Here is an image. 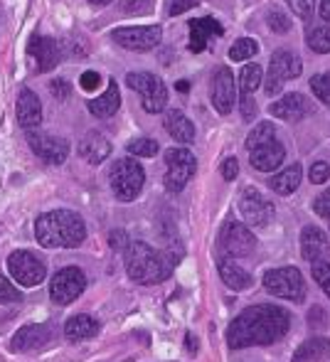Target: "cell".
I'll list each match as a JSON object with an SVG mask.
<instances>
[{
  "label": "cell",
  "mask_w": 330,
  "mask_h": 362,
  "mask_svg": "<svg viewBox=\"0 0 330 362\" xmlns=\"http://www.w3.org/2000/svg\"><path fill=\"white\" fill-rule=\"evenodd\" d=\"M288 328H291V313L283 310L281 305H249L232 320L227 330V345L232 350L273 345L288 333Z\"/></svg>",
  "instance_id": "cell-1"
},
{
  "label": "cell",
  "mask_w": 330,
  "mask_h": 362,
  "mask_svg": "<svg viewBox=\"0 0 330 362\" xmlns=\"http://www.w3.org/2000/svg\"><path fill=\"white\" fill-rule=\"evenodd\" d=\"M35 237L45 249H74L86 239V224L72 210H52L37 217Z\"/></svg>",
  "instance_id": "cell-2"
},
{
  "label": "cell",
  "mask_w": 330,
  "mask_h": 362,
  "mask_svg": "<svg viewBox=\"0 0 330 362\" xmlns=\"http://www.w3.org/2000/svg\"><path fill=\"white\" fill-rule=\"evenodd\" d=\"M126 252V274L134 279L136 284L143 286H153V284L165 281L172 274V262L167 252H158L146 242H129Z\"/></svg>",
  "instance_id": "cell-3"
},
{
  "label": "cell",
  "mask_w": 330,
  "mask_h": 362,
  "mask_svg": "<svg viewBox=\"0 0 330 362\" xmlns=\"http://www.w3.org/2000/svg\"><path fill=\"white\" fill-rule=\"evenodd\" d=\"M109 182L114 195L121 202H134L141 195L146 182V170L141 168V163H136L134 158H121L111 165L109 170Z\"/></svg>",
  "instance_id": "cell-4"
},
{
  "label": "cell",
  "mask_w": 330,
  "mask_h": 362,
  "mask_svg": "<svg viewBox=\"0 0 330 362\" xmlns=\"http://www.w3.org/2000/svg\"><path fill=\"white\" fill-rule=\"evenodd\" d=\"M197 170V160L187 148H167L165 151V190L182 192Z\"/></svg>",
  "instance_id": "cell-5"
},
{
  "label": "cell",
  "mask_w": 330,
  "mask_h": 362,
  "mask_svg": "<svg viewBox=\"0 0 330 362\" xmlns=\"http://www.w3.org/2000/svg\"><path fill=\"white\" fill-rule=\"evenodd\" d=\"M264 288L269 293L278 296V298L293 300V303H303L306 298V284L296 267H283V269H271L264 274Z\"/></svg>",
  "instance_id": "cell-6"
},
{
  "label": "cell",
  "mask_w": 330,
  "mask_h": 362,
  "mask_svg": "<svg viewBox=\"0 0 330 362\" xmlns=\"http://www.w3.org/2000/svg\"><path fill=\"white\" fill-rule=\"evenodd\" d=\"M301 72H303V62L296 52H291V49H276V52L271 54V62H269L266 79H264V91H266L269 96L278 94L283 81L296 79Z\"/></svg>",
  "instance_id": "cell-7"
},
{
  "label": "cell",
  "mask_w": 330,
  "mask_h": 362,
  "mask_svg": "<svg viewBox=\"0 0 330 362\" xmlns=\"http://www.w3.org/2000/svg\"><path fill=\"white\" fill-rule=\"evenodd\" d=\"M126 84L141 94V104L148 114H160L167 106V89L163 79L151 72H131L126 76Z\"/></svg>",
  "instance_id": "cell-8"
},
{
  "label": "cell",
  "mask_w": 330,
  "mask_h": 362,
  "mask_svg": "<svg viewBox=\"0 0 330 362\" xmlns=\"http://www.w3.org/2000/svg\"><path fill=\"white\" fill-rule=\"evenodd\" d=\"M217 249H220L225 257H249V254L257 249V237L249 232L247 224L227 219L225 227L220 229Z\"/></svg>",
  "instance_id": "cell-9"
},
{
  "label": "cell",
  "mask_w": 330,
  "mask_h": 362,
  "mask_svg": "<svg viewBox=\"0 0 330 362\" xmlns=\"http://www.w3.org/2000/svg\"><path fill=\"white\" fill-rule=\"evenodd\" d=\"M8 272L15 281H20V286H28V288L42 284L45 276H47V267H45V262H40V259L35 257L33 252H28V249H20V252L10 254L8 257Z\"/></svg>",
  "instance_id": "cell-10"
},
{
  "label": "cell",
  "mask_w": 330,
  "mask_h": 362,
  "mask_svg": "<svg viewBox=\"0 0 330 362\" xmlns=\"http://www.w3.org/2000/svg\"><path fill=\"white\" fill-rule=\"evenodd\" d=\"M86 288V276L79 267H64L54 274V279L49 281V296L54 303L69 305L72 300H77Z\"/></svg>",
  "instance_id": "cell-11"
},
{
  "label": "cell",
  "mask_w": 330,
  "mask_h": 362,
  "mask_svg": "<svg viewBox=\"0 0 330 362\" xmlns=\"http://www.w3.org/2000/svg\"><path fill=\"white\" fill-rule=\"evenodd\" d=\"M240 207L242 217H244V224L249 227H269L273 222V205L257 190V187H244L240 192Z\"/></svg>",
  "instance_id": "cell-12"
},
{
  "label": "cell",
  "mask_w": 330,
  "mask_h": 362,
  "mask_svg": "<svg viewBox=\"0 0 330 362\" xmlns=\"http://www.w3.org/2000/svg\"><path fill=\"white\" fill-rule=\"evenodd\" d=\"M116 45H121L124 49L131 52H148L155 45H160L163 30L160 25H143V28H119L111 33Z\"/></svg>",
  "instance_id": "cell-13"
},
{
  "label": "cell",
  "mask_w": 330,
  "mask_h": 362,
  "mask_svg": "<svg viewBox=\"0 0 330 362\" xmlns=\"http://www.w3.org/2000/svg\"><path fill=\"white\" fill-rule=\"evenodd\" d=\"M28 144L33 148V153L40 158V160L49 163V165H62L69 156V144L64 139L54 134H47V131H28Z\"/></svg>",
  "instance_id": "cell-14"
},
{
  "label": "cell",
  "mask_w": 330,
  "mask_h": 362,
  "mask_svg": "<svg viewBox=\"0 0 330 362\" xmlns=\"http://www.w3.org/2000/svg\"><path fill=\"white\" fill-rule=\"evenodd\" d=\"M269 111H271V116H276V119L288 121V124H296V121L311 116L313 111H316V106L311 104L308 96L293 91V94H283L281 99L273 101V104L269 106Z\"/></svg>",
  "instance_id": "cell-15"
},
{
  "label": "cell",
  "mask_w": 330,
  "mask_h": 362,
  "mask_svg": "<svg viewBox=\"0 0 330 362\" xmlns=\"http://www.w3.org/2000/svg\"><path fill=\"white\" fill-rule=\"evenodd\" d=\"M212 106L217 114L227 116L235 109V76H232L230 67H220L212 76Z\"/></svg>",
  "instance_id": "cell-16"
},
{
  "label": "cell",
  "mask_w": 330,
  "mask_h": 362,
  "mask_svg": "<svg viewBox=\"0 0 330 362\" xmlns=\"http://www.w3.org/2000/svg\"><path fill=\"white\" fill-rule=\"evenodd\" d=\"M249 153H252L254 170H259V173L276 170V168H281L283 160H286V148H283L281 141H276V139H271L269 144L254 148V151H249Z\"/></svg>",
  "instance_id": "cell-17"
},
{
  "label": "cell",
  "mask_w": 330,
  "mask_h": 362,
  "mask_svg": "<svg viewBox=\"0 0 330 362\" xmlns=\"http://www.w3.org/2000/svg\"><path fill=\"white\" fill-rule=\"evenodd\" d=\"M301 254L306 262H326L330 257V242L326 237V232L318 227H303L301 232Z\"/></svg>",
  "instance_id": "cell-18"
},
{
  "label": "cell",
  "mask_w": 330,
  "mask_h": 362,
  "mask_svg": "<svg viewBox=\"0 0 330 362\" xmlns=\"http://www.w3.org/2000/svg\"><path fill=\"white\" fill-rule=\"evenodd\" d=\"M190 28V49L192 52H202L210 45V37H222L225 28L217 23L215 18H197L187 23Z\"/></svg>",
  "instance_id": "cell-19"
},
{
  "label": "cell",
  "mask_w": 330,
  "mask_h": 362,
  "mask_svg": "<svg viewBox=\"0 0 330 362\" xmlns=\"http://www.w3.org/2000/svg\"><path fill=\"white\" fill-rule=\"evenodd\" d=\"M52 338V328L47 323H40V325H25L15 333L13 338V345L10 348L15 353H28V350H35V348H42L47 340Z\"/></svg>",
  "instance_id": "cell-20"
},
{
  "label": "cell",
  "mask_w": 330,
  "mask_h": 362,
  "mask_svg": "<svg viewBox=\"0 0 330 362\" xmlns=\"http://www.w3.org/2000/svg\"><path fill=\"white\" fill-rule=\"evenodd\" d=\"M30 54H33L35 62H37L40 72H52L59 64V45L54 42L52 37H40V35H35V37L30 40Z\"/></svg>",
  "instance_id": "cell-21"
},
{
  "label": "cell",
  "mask_w": 330,
  "mask_h": 362,
  "mask_svg": "<svg viewBox=\"0 0 330 362\" xmlns=\"http://www.w3.org/2000/svg\"><path fill=\"white\" fill-rule=\"evenodd\" d=\"M18 121L23 129H35V126L42 124V104L35 96V91H30L28 86L20 89L18 94Z\"/></svg>",
  "instance_id": "cell-22"
},
{
  "label": "cell",
  "mask_w": 330,
  "mask_h": 362,
  "mask_svg": "<svg viewBox=\"0 0 330 362\" xmlns=\"http://www.w3.org/2000/svg\"><path fill=\"white\" fill-rule=\"evenodd\" d=\"M79 156H82L86 163H91V165L104 163L106 158L111 156L109 139H106L104 134H99V131H91V134H86L82 139V144H79Z\"/></svg>",
  "instance_id": "cell-23"
},
{
  "label": "cell",
  "mask_w": 330,
  "mask_h": 362,
  "mask_svg": "<svg viewBox=\"0 0 330 362\" xmlns=\"http://www.w3.org/2000/svg\"><path fill=\"white\" fill-rule=\"evenodd\" d=\"M119 106H121V91H119L116 79L109 81V86H106V91L99 96V99L89 101V111L96 116V119H111V116L119 111Z\"/></svg>",
  "instance_id": "cell-24"
},
{
  "label": "cell",
  "mask_w": 330,
  "mask_h": 362,
  "mask_svg": "<svg viewBox=\"0 0 330 362\" xmlns=\"http://www.w3.org/2000/svg\"><path fill=\"white\" fill-rule=\"evenodd\" d=\"M163 126L177 144H192V141H195V126H192V121L187 119L182 111H177V109L167 111Z\"/></svg>",
  "instance_id": "cell-25"
},
{
  "label": "cell",
  "mask_w": 330,
  "mask_h": 362,
  "mask_svg": "<svg viewBox=\"0 0 330 362\" xmlns=\"http://www.w3.org/2000/svg\"><path fill=\"white\" fill-rule=\"evenodd\" d=\"M330 358V340L328 338H311L301 343L293 353L291 362H323Z\"/></svg>",
  "instance_id": "cell-26"
},
{
  "label": "cell",
  "mask_w": 330,
  "mask_h": 362,
  "mask_svg": "<svg viewBox=\"0 0 330 362\" xmlns=\"http://www.w3.org/2000/svg\"><path fill=\"white\" fill-rule=\"evenodd\" d=\"M301 182H303V168L298 165V163H293V165L283 168L278 175H273L271 180H269V187H271L273 192H278V195H291L293 190H298Z\"/></svg>",
  "instance_id": "cell-27"
},
{
  "label": "cell",
  "mask_w": 330,
  "mask_h": 362,
  "mask_svg": "<svg viewBox=\"0 0 330 362\" xmlns=\"http://www.w3.org/2000/svg\"><path fill=\"white\" fill-rule=\"evenodd\" d=\"M96 333H99V323H96L91 315H84V313L72 315V318L67 320V325H64V335H67V340H72V343L94 338Z\"/></svg>",
  "instance_id": "cell-28"
},
{
  "label": "cell",
  "mask_w": 330,
  "mask_h": 362,
  "mask_svg": "<svg viewBox=\"0 0 330 362\" xmlns=\"http://www.w3.org/2000/svg\"><path fill=\"white\" fill-rule=\"evenodd\" d=\"M217 272H220L225 286H230L232 291H244L252 286V276H249L244 269L237 267V264L222 259V262H217Z\"/></svg>",
  "instance_id": "cell-29"
},
{
  "label": "cell",
  "mask_w": 330,
  "mask_h": 362,
  "mask_svg": "<svg viewBox=\"0 0 330 362\" xmlns=\"http://www.w3.org/2000/svg\"><path fill=\"white\" fill-rule=\"evenodd\" d=\"M261 76H264L261 64H244V69H242V74H240L242 94H254V91L261 86Z\"/></svg>",
  "instance_id": "cell-30"
},
{
  "label": "cell",
  "mask_w": 330,
  "mask_h": 362,
  "mask_svg": "<svg viewBox=\"0 0 330 362\" xmlns=\"http://www.w3.org/2000/svg\"><path fill=\"white\" fill-rule=\"evenodd\" d=\"M271 139H276V126H273L271 121H264V124H257V129L247 136V148L254 151V148L269 144Z\"/></svg>",
  "instance_id": "cell-31"
},
{
  "label": "cell",
  "mask_w": 330,
  "mask_h": 362,
  "mask_svg": "<svg viewBox=\"0 0 330 362\" xmlns=\"http://www.w3.org/2000/svg\"><path fill=\"white\" fill-rule=\"evenodd\" d=\"M257 52H259L257 40H252V37H240V40H237V42L230 47V59H235V62H244V59L257 57Z\"/></svg>",
  "instance_id": "cell-32"
},
{
  "label": "cell",
  "mask_w": 330,
  "mask_h": 362,
  "mask_svg": "<svg viewBox=\"0 0 330 362\" xmlns=\"http://www.w3.org/2000/svg\"><path fill=\"white\" fill-rule=\"evenodd\" d=\"M308 47L316 54L330 52V28H316L308 33Z\"/></svg>",
  "instance_id": "cell-33"
},
{
  "label": "cell",
  "mask_w": 330,
  "mask_h": 362,
  "mask_svg": "<svg viewBox=\"0 0 330 362\" xmlns=\"http://www.w3.org/2000/svg\"><path fill=\"white\" fill-rule=\"evenodd\" d=\"M158 151H160V146H158V141H153V139H136L129 144V153L139 158H153V156H158Z\"/></svg>",
  "instance_id": "cell-34"
},
{
  "label": "cell",
  "mask_w": 330,
  "mask_h": 362,
  "mask_svg": "<svg viewBox=\"0 0 330 362\" xmlns=\"http://www.w3.org/2000/svg\"><path fill=\"white\" fill-rule=\"evenodd\" d=\"M266 25L273 30V33H278V35H283V33H288V30H291V20H288V15L283 13L281 8H269Z\"/></svg>",
  "instance_id": "cell-35"
},
{
  "label": "cell",
  "mask_w": 330,
  "mask_h": 362,
  "mask_svg": "<svg viewBox=\"0 0 330 362\" xmlns=\"http://www.w3.org/2000/svg\"><path fill=\"white\" fill-rule=\"evenodd\" d=\"M119 5H121V13L126 15H151L155 0H119Z\"/></svg>",
  "instance_id": "cell-36"
},
{
  "label": "cell",
  "mask_w": 330,
  "mask_h": 362,
  "mask_svg": "<svg viewBox=\"0 0 330 362\" xmlns=\"http://www.w3.org/2000/svg\"><path fill=\"white\" fill-rule=\"evenodd\" d=\"M311 89L313 94L318 96V101H323V104L330 109V72L326 74H316L311 79Z\"/></svg>",
  "instance_id": "cell-37"
},
{
  "label": "cell",
  "mask_w": 330,
  "mask_h": 362,
  "mask_svg": "<svg viewBox=\"0 0 330 362\" xmlns=\"http://www.w3.org/2000/svg\"><path fill=\"white\" fill-rule=\"evenodd\" d=\"M288 8L296 13V18H301L303 23H311L313 13H316V0H286Z\"/></svg>",
  "instance_id": "cell-38"
},
{
  "label": "cell",
  "mask_w": 330,
  "mask_h": 362,
  "mask_svg": "<svg viewBox=\"0 0 330 362\" xmlns=\"http://www.w3.org/2000/svg\"><path fill=\"white\" fill-rule=\"evenodd\" d=\"M313 279H316L318 286L323 288V293L330 298V264L328 262H316V264H313Z\"/></svg>",
  "instance_id": "cell-39"
},
{
  "label": "cell",
  "mask_w": 330,
  "mask_h": 362,
  "mask_svg": "<svg viewBox=\"0 0 330 362\" xmlns=\"http://www.w3.org/2000/svg\"><path fill=\"white\" fill-rule=\"evenodd\" d=\"M18 300H23L20 288L5 276H0V303H18Z\"/></svg>",
  "instance_id": "cell-40"
},
{
  "label": "cell",
  "mask_w": 330,
  "mask_h": 362,
  "mask_svg": "<svg viewBox=\"0 0 330 362\" xmlns=\"http://www.w3.org/2000/svg\"><path fill=\"white\" fill-rule=\"evenodd\" d=\"M328 177H330V165L323 160L313 163L311 170H308V180H311L313 185H323V182H328Z\"/></svg>",
  "instance_id": "cell-41"
},
{
  "label": "cell",
  "mask_w": 330,
  "mask_h": 362,
  "mask_svg": "<svg viewBox=\"0 0 330 362\" xmlns=\"http://www.w3.org/2000/svg\"><path fill=\"white\" fill-rule=\"evenodd\" d=\"M308 325H311L313 330H323L328 325V313L323 310V305H313L311 310H308Z\"/></svg>",
  "instance_id": "cell-42"
},
{
  "label": "cell",
  "mask_w": 330,
  "mask_h": 362,
  "mask_svg": "<svg viewBox=\"0 0 330 362\" xmlns=\"http://www.w3.org/2000/svg\"><path fill=\"white\" fill-rule=\"evenodd\" d=\"M240 109H242V119H244V124H252V121L257 119V101L252 99V94L240 96Z\"/></svg>",
  "instance_id": "cell-43"
},
{
  "label": "cell",
  "mask_w": 330,
  "mask_h": 362,
  "mask_svg": "<svg viewBox=\"0 0 330 362\" xmlns=\"http://www.w3.org/2000/svg\"><path fill=\"white\" fill-rule=\"evenodd\" d=\"M49 91H52L54 99L67 101L69 94H72V86H69V81H64V79H54L52 84H49Z\"/></svg>",
  "instance_id": "cell-44"
},
{
  "label": "cell",
  "mask_w": 330,
  "mask_h": 362,
  "mask_svg": "<svg viewBox=\"0 0 330 362\" xmlns=\"http://www.w3.org/2000/svg\"><path fill=\"white\" fill-rule=\"evenodd\" d=\"M220 173L225 180H235V177L240 175V160H237V158H225L220 165Z\"/></svg>",
  "instance_id": "cell-45"
},
{
  "label": "cell",
  "mask_w": 330,
  "mask_h": 362,
  "mask_svg": "<svg viewBox=\"0 0 330 362\" xmlns=\"http://www.w3.org/2000/svg\"><path fill=\"white\" fill-rule=\"evenodd\" d=\"M313 210H316L318 217L330 219V187H328L326 192H323V195L316 197V202H313Z\"/></svg>",
  "instance_id": "cell-46"
},
{
  "label": "cell",
  "mask_w": 330,
  "mask_h": 362,
  "mask_svg": "<svg viewBox=\"0 0 330 362\" xmlns=\"http://www.w3.org/2000/svg\"><path fill=\"white\" fill-rule=\"evenodd\" d=\"M79 84H82V89H84V91H94L96 86L101 84V76L96 74V72H84V74H82V79H79Z\"/></svg>",
  "instance_id": "cell-47"
},
{
  "label": "cell",
  "mask_w": 330,
  "mask_h": 362,
  "mask_svg": "<svg viewBox=\"0 0 330 362\" xmlns=\"http://www.w3.org/2000/svg\"><path fill=\"white\" fill-rule=\"evenodd\" d=\"M195 5H197V0H172L167 13H170V15H182L185 10L195 8Z\"/></svg>",
  "instance_id": "cell-48"
},
{
  "label": "cell",
  "mask_w": 330,
  "mask_h": 362,
  "mask_svg": "<svg viewBox=\"0 0 330 362\" xmlns=\"http://www.w3.org/2000/svg\"><path fill=\"white\" fill-rule=\"evenodd\" d=\"M111 247L114 249L129 247V237H126V232H111Z\"/></svg>",
  "instance_id": "cell-49"
},
{
  "label": "cell",
  "mask_w": 330,
  "mask_h": 362,
  "mask_svg": "<svg viewBox=\"0 0 330 362\" xmlns=\"http://www.w3.org/2000/svg\"><path fill=\"white\" fill-rule=\"evenodd\" d=\"M318 15H321V20L330 23V0H323L321 8H318Z\"/></svg>",
  "instance_id": "cell-50"
},
{
  "label": "cell",
  "mask_w": 330,
  "mask_h": 362,
  "mask_svg": "<svg viewBox=\"0 0 330 362\" xmlns=\"http://www.w3.org/2000/svg\"><path fill=\"white\" fill-rule=\"evenodd\" d=\"M175 86H177V91H180V94H187V91H190V81H185V79H180Z\"/></svg>",
  "instance_id": "cell-51"
},
{
  "label": "cell",
  "mask_w": 330,
  "mask_h": 362,
  "mask_svg": "<svg viewBox=\"0 0 330 362\" xmlns=\"http://www.w3.org/2000/svg\"><path fill=\"white\" fill-rule=\"evenodd\" d=\"M187 348H190L192 353L197 350V340H195V335H192V333H187Z\"/></svg>",
  "instance_id": "cell-52"
},
{
  "label": "cell",
  "mask_w": 330,
  "mask_h": 362,
  "mask_svg": "<svg viewBox=\"0 0 330 362\" xmlns=\"http://www.w3.org/2000/svg\"><path fill=\"white\" fill-rule=\"evenodd\" d=\"M89 3H94V5H106V3H111V0H89Z\"/></svg>",
  "instance_id": "cell-53"
}]
</instances>
